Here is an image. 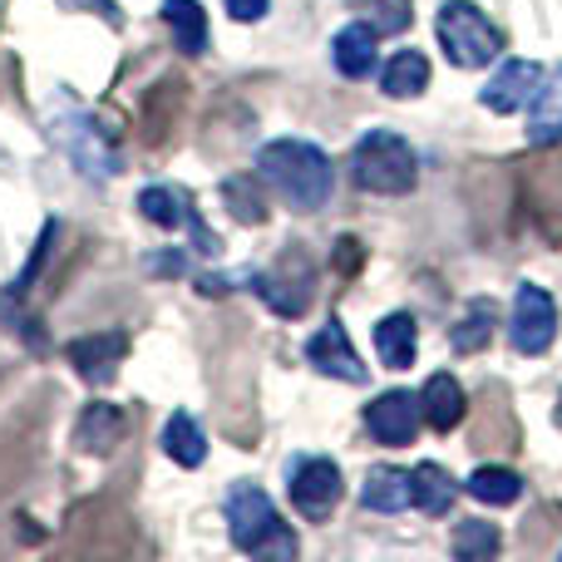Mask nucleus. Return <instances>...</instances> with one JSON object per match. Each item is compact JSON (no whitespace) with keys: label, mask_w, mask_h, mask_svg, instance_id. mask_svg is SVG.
I'll list each match as a JSON object with an SVG mask.
<instances>
[{"label":"nucleus","mask_w":562,"mask_h":562,"mask_svg":"<svg viewBox=\"0 0 562 562\" xmlns=\"http://www.w3.org/2000/svg\"><path fill=\"white\" fill-rule=\"evenodd\" d=\"M257 178H267L296 213L326 207L330 188H336L330 158L321 154L316 144H306V138H272V144H262V154H257Z\"/></svg>","instance_id":"obj_1"},{"label":"nucleus","mask_w":562,"mask_h":562,"mask_svg":"<svg viewBox=\"0 0 562 562\" xmlns=\"http://www.w3.org/2000/svg\"><path fill=\"white\" fill-rule=\"evenodd\" d=\"M350 178L366 193L400 198L419 183V158L395 128H370V134H360L356 154H350Z\"/></svg>","instance_id":"obj_2"},{"label":"nucleus","mask_w":562,"mask_h":562,"mask_svg":"<svg viewBox=\"0 0 562 562\" xmlns=\"http://www.w3.org/2000/svg\"><path fill=\"white\" fill-rule=\"evenodd\" d=\"M227 533L243 553L252 558H291L296 553V538L281 524L277 504L262 494L257 484H233L227 488Z\"/></svg>","instance_id":"obj_3"},{"label":"nucleus","mask_w":562,"mask_h":562,"mask_svg":"<svg viewBox=\"0 0 562 562\" xmlns=\"http://www.w3.org/2000/svg\"><path fill=\"white\" fill-rule=\"evenodd\" d=\"M435 35H439V45H445L449 65H459V69H484V65H494L498 49H504L498 25L474 0H445L435 15Z\"/></svg>","instance_id":"obj_4"},{"label":"nucleus","mask_w":562,"mask_h":562,"mask_svg":"<svg viewBox=\"0 0 562 562\" xmlns=\"http://www.w3.org/2000/svg\"><path fill=\"white\" fill-rule=\"evenodd\" d=\"M558 336V301L548 296L543 286L524 281L514 296V326H508V340H514L518 356H543Z\"/></svg>","instance_id":"obj_5"},{"label":"nucleus","mask_w":562,"mask_h":562,"mask_svg":"<svg viewBox=\"0 0 562 562\" xmlns=\"http://www.w3.org/2000/svg\"><path fill=\"white\" fill-rule=\"evenodd\" d=\"M291 504L306 524H326L340 504V469L330 459H296L291 464Z\"/></svg>","instance_id":"obj_6"},{"label":"nucleus","mask_w":562,"mask_h":562,"mask_svg":"<svg viewBox=\"0 0 562 562\" xmlns=\"http://www.w3.org/2000/svg\"><path fill=\"white\" fill-rule=\"evenodd\" d=\"M59 144H65V154L75 158V168L85 178H114L119 173V154L104 144V128H99L85 109H69V114L59 119Z\"/></svg>","instance_id":"obj_7"},{"label":"nucleus","mask_w":562,"mask_h":562,"mask_svg":"<svg viewBox=\"0 0 562 562\" xmlns=\"http://www.w3.org/2000/svg\"><path fill=\"white\" fill-rule=\"evenodd\" d=\"M138 213H144L148 223L168 227V233H173V227H188V233H193V247H198L203 257H213V252H217V237L207 233L203 223H198L193 198H188L183 188H168V183L144 188V193H138Z\"/></svg>","instance_id":"obj_8"},{"label":"nucleus","mask_w":562,"mask_h":562,"mask_svg":"<svg viewBox=\"0 0 562 562\" xmlns=\"http://www.w3.org/2000/svg\"><path fill=\"white\" fill-rule=\"evenodd\" d=\"M419 419H425V409H419V395H409V390H385L380 400L366 405V429L390 449L409 445Z\"/></svg>","instance_id":"obj_9"},{"label":"nucleus","mask_w":562,"mask_h":562,"mask_svg":"<svg viewBox=\"0 0 562 562\" xmlns=\"http://www.w3.org/2000/svg\"><path fill=\"white\" fill-rule=\"evenodd\" d=\"M538 85H543V69H538L533 59H504L498 75L479 89V104L494 109V114H518V109L533 104Z\"/></svg>","instance_id":"obj_10"},{"label":"nucleus","mask_w":562,"mask_h":562,"mask_svg":"<svg viewBox=\"0 0 562 562\" xmlns=\"http://www.w3.org/2000/svg\"><path fill=\"white\" fill-rule=\"evenodd\" d=\"M306 360L330 380H346V385H366V366H360L356 346H350L346 326L340 321H326L316 336L306 340Z\"/></svg>","instance_id":"obj_11"},{"label":"nucleus","mask_w":562,"mask_h":562,"mask_svg":"<svg viewBox=\"0 0 562 562\" xmlns=\"http://www.w3.org/2000/svg\"><path fill=\"white\" fill-rule=\"evenodd\" d=\"M124 356H128V336H124V330H94V336H85V340H75V346H69V366H75L89 385L114 380V370H119V360H124Z\"/></svg>","instance_id":"obj_12"},{"label":"nucleus","mask_w":562,"mask_h":562,"mask_svg":"<svg viewBox=\"0 0 562 562\" xmlns=\"http://www.w3.org/2000/svg\"><path fill=\"white\" fill-rule=\"evenodd\" d=\"M360 504L370 514H405V508H415V474L395 464L370 469L366 484H360Z\"/></svg>","instance_id":"obj_13"},{"label":"nucleus","mask_w":562,"mask_h":562,"mask_svg":"<svg viewBox=\"0 0 562 562\" xmlns=\"http://www.w3.org/2000/svg\"><path fill=\"white\" fill-rule=\"evenodd\" d=\"M380 40H375V25L356 20V25H340L336 40H330V65L340 69L346 79H366L375 69V55H380Z\"/></svg>","instance_id":"obj_14"},{"label":"nucleus","mask_w":562,"mask_h":562,"mask_svg":"<svg viewBox=\"0 0 562 562\" xmlns=\"http://www.w3.org/2000/svg\"><path fill=\"white\" fill-rule=\"evenodd\" d=\"M528 144H562V65L553 75H543L533 104H528Z\"/></svg>","instance_id":"obj_15"},{"label":"nucleus","mask_w":562,"mask_h":562,"mask_svg":"<svg viewBox=\"0 0 562 562\" xmlns=\"http://www.w3.org/2000/svg\"><path fill=\"white\" fill-rule=\"evenodd\" d=\"M375 356L390 370H409L415 360V316L409 311H390L375 321Z\"/></svg>","instance_id":"obj_16"},{"label":"nucleus","mask_w":562,"mask_h":562,"mask_svg":"<svg viewBox=\"0 0 562 562\" xmlns=\"http://www.w3.org/2000/svg\"><path fill=\"white\" fill-rule=\"evenodd\" d=\"M419 409H425V425L449 435V429L464 419V390H459L454 375H429L425 395H419Z\"/></svg>","instance_id":"obj_17"},{"label":"nucleus","mask_w":562,"mask_h":562,"mask_svg":"<svg viewBox=\"0 0 562 562\" xmlns=\"http://www.w3.org/2000/svg\"><path fill=\"white\" fill-rule=\"evenodd\" d=\"M425 85H429V59L419 49H395L385 59V69H380V89L390 99H415L425 94Z\"/></svg>","instance_id":"obj_18"},{"label":"nucleus","mask_w":562,"mask_h":562,"mask_svg":"<svg viewBox=\"0 0 562 562\" xmlns=\"http://www.w3.org/2000/svg\"><path fill=\"white\" fill-rule=\"evenodd\" d=\"M119 439H124V415H119V405H89L85 415H79L75 445L85 449V454H109Z\"/></svg>","instance_id":"obj_19"},{"label":"nucleus","mask_w":562,"mask_h":562,"mask_svg":"<svg viewBox=\"0 0 562 562\" xmlns=\"http://www.w3.org/2000/svg\"><path fill=\"white\" fill-rule=\"evenodd\" d=\"M164 454L173 459V464H183V469H198L207 459V435H203V425H198L188 409L168 415V425H164Z\"/></svg>","instance_id":"obj_20"},{"label":"nucleus","mask_w":562,"mask_h":562,"mask_svg":"<svg viewBox=\"0 0 562 562\" xmlns=\"http://www.w3.org/2000/svg\"><path fill=\"white\" fill-rule=\"evenodd\" d=\"M164 25L183 55H203L207 49V15L198 0H164Z\"/></svg>","instance_id":"obj_21"},{"label":"nucleus","mask_w":562,"mask_h":562,"mask_svg":"<svg viewBox=\"0 0 562 562\" xmlns=\"http://www.w3.org/2000/svg\"><path fill=\"white\" fill-rule=\"evenodd\" d=\"M257 296L267 301L281 316H301L311 306V267L301 277H281V272H262L257 277Z\"/></svg>","instance_id":"obj_22"},{"label":"nucleus","mask_w":562,"mask_h":562,"mask_svg":"<svg viewBox=\"0 0 562 562\" xmlns=\"http://www.w3.org/2000/svg\"><path fill=\"white\" fill-rule=\"evenodd\" d=\"M409 474H415V508H419V514L445 518L449 508H454L459 484L449 479V469H439V464H419V469H409Z\"/></svg>","instance_id":"obj_23"},{"label":"nucleus","mask_w":562,"mask_h":562,"mask_svg":"<svg viewBox=\"0 0 562 562\" xmlns=\"http://www.w3.org/2000/svg\"><path fill=\"white\" fill-rule=\"evenodd\" d=\"M464 488H469V498H479V504H498V508H508V504L524 498V479H518L514 469H498V464L474 469Z\"/></svg>","instance_id":"obj_24"},{"label":"nucleus","mask_w":562,"mask_h":562,"mask_svg":"<svg viewBox=\"0 0 562 562\" xmlns=\"http://www.w3.org/2000/svg\"><path fill=\"white\" fill-rule=\"evenodd\" d=\"M494 326H498V306H494V301H469V311H464V321L454 326L449 346H454L459 356H474V350H484L488 340H494Z\"/></svg>","instance_id":"obj_25"},{"label":"nucleus","mask_w":562,"mask_h":562,"mask_svg":"<svg viewBox=\"0 0 562 562\" xmlns=\"http://www.w3.org/2000/svg\"><path fill=\"white\" fill-rule=\"evenodd\" d=\"M454 553L459 558H494L498 553V528L484 524V518H464V524L454 528Z\"/></svg>","instance_id":"obj_26"},{"label":"nucleus","mask_w":562,"mask_h":562,"mask_svg":"<svg viewBox=\"0 0 562 562\" xmlns=\"http://www.w3.org/2000/svg\"><path fill=\"white\" fill-rule=\"evenodd\" d=\"M223 198L233 203L237 223H247V227L267 223V203H262V198H252V178H227V183H223Z\"/></svg>","instance_id":"obj_27"},{"label":"nucleus","mask_w":562,"mask_h":562,"mask_svg":"<svg viewBox=\"0 0 562 562\" xmlns=\"http://www.w3.org/2000/svg\"><path fill=\"white\" fill-rule=\"evenodd\" d=\"M65 10H85V15H104L109 25H124V15H119L114 0H59Z\"/></svg>","instance_id":"obj_28"},{"label":"nucleus","mask_w":562,"mask_h":562,"mask_svg":"<svg viewBox=\"0 0 562 562\" xmlns=\"http://www.w3.org/2000/svg\"><path fill=\"white\" fill-rule=\"evenodd\" d=\"M227 15L243 20V25H247V20H262L267 15V0H227Z\"/></svg>","instance_id":"obj_29"},{"label":"nucleus","mask_w":562,"mask_h":562,"mask_svg":"<svg viewBox=\"0 0 562 562\" xmlns=\"http://www.w3.org/2000/svg\"><path fill=\"white\" fill-rule=\"evenodd\" d=\"M553 419H558V429H562V395H558V409H553Z\"/></svg>","instance_id":"obj_30"}]
</instances>
